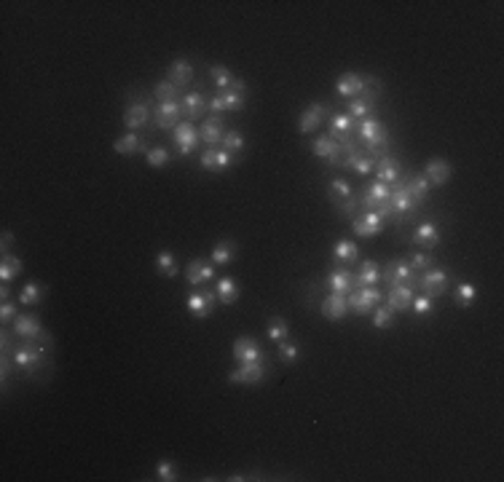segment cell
Segmentation results:
<instances>
[{
  "instance_id": "11",
  "label": "cell",
  "mask_w": 504,
  "mask_h": 482,
  "mask_svg": "<svg viewBox=\"0 0 504 482\" xmlns=\"http://www.w3.org/2000/svg\"><path fill=\"white\" fill-rule=\"evenodd\" d=\"M311 153L317 155V158H322L330 166H338L341 164V155H344V145L338 139H333L330 134H322V137H317L311 142Z\"/></svg>"
},
{
  "instance_id": "52",
  "label": "cell",
  "mask_w": 504,
  "mask_h": 482,
  "mask_svg": "<svg viewBox=\"0 0 504 482\" xmlns=\"http://www.w3.org/2000/svg\"><path fill=\"white\" fill-rule=\"evenodd\" d=\"M156 480L161 482H175L177 480V469L172 461H161L158 466H156Z\"/></svg>"
},
{
  "instance_id": "41",
  "label": "cell",
  "mask_w": 504,
  "mask_h": 482,
  "mask_svg": "<svg viewBox=\"0 0 504 482\" xmlns=\"http://www.w3.org/2000/svg\"><path fill=\"white\" fill-rule=\"evenodd\" d=\"M209 78H212V84H215V91H225V88L234 86V73L228 70L225 65H212L209 67Z\"/></svg>"
},
{
  "instance_id": "48",
  "label": "cell",
  "mask_w": 504,
  "mask_h": 482,
  "mask_svg": "<svg viewBox=\"0 0 504 482\" xmlns=\"http://www.w3.org/2000/svg\"><path fill=\"white\" fill-rule=\"evenodd\" d=\"M373 325L378 329H389L392 325H395V311L389 306H381L373 311Z\"/></svg>"
},
{
  "instance_id": "56",
  "label": "cell",
  "mask_w": 504,
  "mask_h": 482,
  "mask_svg": "<svg viewBox=\"0 0 504 482\" xmlns=\"http://www.w3.org/2000/svg\"><path fill=\"white\" fill-rule=\"evenodd\" d=\"M228 480H234V482H241V480H247V477H244V474H241V472H236V474H231V477H228Z\"/></svg>"
},
{
  "instance_id": "19",
  "label": "cell",
  "mask_w": 504,
  "mask_h": 482,
  "mask_svg": "<svg viewBox=\"0 0 504 482\" xmlns=\"http://www.w3.org/2000/svg\"><path fill=\"white\" fill-rule=\"evenodd\" d=\"M325 113H330V108L325 102H311L304 113H301V121H298V132L301 134H311L325 118Z\"/></svg>"
},
{
  "instance_id": "2",
  "label": "cell",
  "mask_w": 504,
  "mask_h": 482,
  "mask_svg": "<svg viewBox=\"0 0 504 482\" xmlns=\"http://www.w3.org/2000/svg\"><path fill=\"white\" fill-rule=\"evenodd\" d=\"M48 349L46 343H32V340H24L22 346H14L11 351V362L17 370H22L24 375H32L35 370H44L48 367Z\"/></svg>"
},
{
  "instance_id": "9",
  "label": "cell",
  "mask_w": 504,
  "mask_h": 482,
  "mask_svg": "<svg viewBox=\"0 0 504 482\" xmlns=\"http://www.w3.org/2000/svg\"><path fill=\"white\" fill-rule=\"evenodd\" d=\"M183 118V108H180V102H158L153 108V126L156 129H161V132H175L177 126L183 124L180 121Z\"/></svg>"
},
{
  "instance_id": "4",
  "label": "cell",
  "mask_w": 504,
  "mask_h": 482,
  "mask_svg": "<svg viewBox=\"0 0 504 482\" xmlns=\"http://www.w3.org/2000/svg\"><path fill=\"white\" fill-rule=\"evenodd\" d=\"M346 300H349V311L365 316V314H373L378 308V303L384 300V292L378 287H357L346 295Z\"/></svg>"
},
{
  "instance_id": "55",
  "label": "cell",
  "mask_w": 504,
  "mask_h": 482,
  "mask_svg": "<svg viewBox=\"0 0 504 482\" xmlns=\"http://www.w3.org/2000/svg\"><path fill=\"white\" fill-rule=\"evenodd\" d=\"M0 295H3V300H8V295H11V287L3 285V289H0Z\"/></svg>"
},
{
  "instance_id": "8",
  "label": "cell",
  "mask_w": 504,
  "mask_h": 482,
  "mask_svg": "<svg viewBox=\"0 0 504 482\" xmlns=\"http://www.w3.org/2000/svg\"><path fill=\"white\" fill-rule=\"evenodd\" d=\"M448 285H451L448 271H440V268H435V265L418 273V287H421V289H424V295H429V298H440V295H445Z\"/></svg>"
},
{
  "instance_id": "26",
  "label": "cell",
  "mask_w": 504,
  "mask_h": 482,
  "mask_svg": "<svg viewBox=\"0 0 504 482\" xmlns=\"http://www.w3.org/2000/svg\"><path fill=\"white\" fill-rule=\"evenodd\" d=\"M440 239H442V233H440V225H435V222H421L413 231V236H411V241L418 244V247H424V249L438 247Z\"/></svg>"
},
{
  "instance_id": "17",
  "label": "cell",
  "mask_w": 504,
  "mask_h": 482,
  "mask_svg": "<svg viewBox=\"0 0 504 482\" xmlns=\"http://www.w3.org/2000/svg\"><path fill=\"white\" fill-rule=\"evenodd\" d=\"M180 108H183V115L194 124V121H198L207 110H209V102H207V97L201 94V88H196V91H188L185 97H183V102H180Z\"/></svg>"
},
{
  "instance_id": "51",
  "label": "cell",
  "mask_w": 504,
  "mask_h": 482,
  "mask_svg": "<svg viewBox=\"0 0 504 482\" xmlns=\"http://www.w3.org/2000/svg\"><path fill=\"white\" fill-rule=\"evenodd\" d=\"M411 311H413V314H418V316H429V314L435 311V298H429V295L413 298V303H411Z\"/></svg>"
},
{
  "instance_id": "44",
  "label": "cell",
  "mask_w": 504,
  "mask_h": 482,
  "mask_svg": "<svg viewBox=\"0 0 504 482\" xmlns=\"http://www.w3.org/2000/svg\"><path fill=\"white\" fill-rule=\"evenodd\" d=\"M156 268H158V273H164L167 279H175L177 276V258L172 252H158L156 255Z\"/></svg>"
},
{
  "instance_id": "24",
  "label": "cell",
  "mask_w": 504,
  "mask_h": 482,
  "mask_svg": "<svg viewBox=\"0 0 504 482\" xmlns=\"http://www.w3.org/2000/svg\"><path fill=\"white\" fill-rule=\"evenodd\" d=\"M185 276H188V285H194V287L209 285V282L215 279V268L209 265V260H204V258H196V260H191V263H188V271H185Z\"/></svg>"
},
{
  "instance_id": "5",
  "label": "cell",
  "mask_w": 504,
  "mask_h": 482,
  "mask_svg": "<svg viewBox=\"0 0 504 482\" xmlns=\"http://www.w3.org/2000/svg\"><path fill=\"white\" fill-rule=\"evenodd\" d=\"M328 198L344 215H354V209L360 206V198L354 196V188L346 180H333L328 185Z\"/></svg>"
},
{
  "instance_id": "38",
  "label": "cell",
  "mask_w": 504,
  "mask_h": 482,
  "mask_svg": "<svg viewBox=\"0 0 504 482\" xmlns=\"http://www.w3.org/2000/svg\"><path fill=\"white\" fill-rule=\"evenodd\" d=\"M22 268L24 265L17 255H3V263H0V279H3V285L14 282V279L22 273Z\"/></svg>"
},
{
  "instance_id": "30",
  "label": "cell",
  "mask_w": 504,
  "mask_h": 482,
  "mask_svg": "<svg viewBox=\"0 0 504 482\" xmlns=\"http://www.w3.org/2000/svg\"><path fill=\"white\" fill-rule=\"evenodd\" d=\"M360 91H362V75H357V73H344L335 81V94L338 97L354 99V97H360Z\"/></svg>"
},
{
  "instance_id": "12",
  "label": "cell",
  "mask_w": 504,
  "mask_h": 482,
  "mask_svg": "<svg viewBox=\"0 0 504 482\" xmlns=\"http://www.w3.org/2000/svg\"><path fill=\"white\" fill-rule=\"evenodd\" d=\"M351 231H354L360 239H373V236H378V233L384 231V218H381L378 212H373V209H365V212H360V215L354 218Z\"/></svg>"
},
{
  "instance_id": "23",
  "label": "cell",
  "mask_w": 504,
  "mask_h": 482,
  "mask_svg": "<svg viewBox=\"0 0 504 482\" xmlns=\"http://www.w3.org/2000/svg\"><path fill=\"white\" fill-rule=\"evenodd\" d=\"M198 134H201V139L207 142V148H218L220 142H223V134H225V124H223V115H209L204 124H201V129H198Z\"/></svg>"
},
{
  "instance_id": "31",
  "label": "cell",
  "mask_w": 504,
  "mask_h": 482,
  "mask_svg": "<svg viewBox=\"0 0 504 482\" xmlns=\"http://www.w3.org/2000/svg\"><path fill=\"white\" fill-rule=\"evenodd\" d=\"M113 151H115L118 155H134V153L148 151V145L140 139V134L137 132H129V134H124V137H118V139L113 142Z\"/></svg>"
},
{
  "instance_id": "39",
  "label": "cell",
  "mask_w": 504,
  "mask_h": 482,
  "mask_svg": "<svg viewBox=\"0 0 504 482\" xmlns=\"http://www.w3.org/2000/svg\"><path fill=\"white\" fill-rule=\"evenodd\" d=\"M44 295H46V287L41 282H30L19 292V306H38L44 300Z\"/></svg>"
},
{
  "instance_id": "50",
  "label": "cell",
  "mask_w": 504,
  "mask_h": 482,
  "mask_svg": "<svg viewBox=\"0 0 504 482\" xmlns=\"http://www.w3.org/2000/svg\"><path fill=\"white\" fill-rule=\"evenodd\" d=\"M145 158H148L151 166L158 169V166H167V164L172 161V153H169L167 148H148V151H145Z\"/></svg>"
},
{
  "instance_id": "42",
  "label": "cell",
  "mask_w": 504,
  "mask_h": 482,
  "mask_svg": "<svg viewBox=\"0 0 504 482\" xmlns=\"http://www.w3.org/2000/svg\"><path fill=\"white\" fill-rule=\"evenodd\" d=\"M183 94V88H177L169 78L167 81H158L153 88V99L156 102H177V97Z\"/></svg>"
},
{
  "instance_id": "53",
  "label": "cell",
  "mask_w": 504,
  "mask_h": 482,
  "mask_svg": "<svg viewBox=\"0 0 504 482\" xmlns=\"http://www.w3.org/2000/svg\"><path fill=\"white\" fill-rule=\"evenodd\" d=\"M14 319H17V303L3 300V308H0V322H3V325H11Z\"/></svg>"
},
{
  "instance_id": "36",
  "label": "cell",
  "mask_w": 504,
  "mask_h": 482,
  "mask_svg": "<svg viewBox=\"0 0 504 482\" xmlns=\"http://www.w3.org/2000/svg\"><path fill=\"white\" fill-rule=\"evenodd\" d=\"M405 188H408V193L416 198L418 204H424L427 198H429V182H427V177L424 175H408L405 177Z\"/></svg>"
},
{
  "instance_id": "45",
  "label": "cell",
  "mask_w": 504,
  "mask_h": 482,
  "mask_svg": "<svg viewBox=\"0 0 504 482\" xmlns=\"http://www.w3.org/2000/svg\"><path fill=\"white\" fill-rule=\"evenodd\" d=\"M223 151L225 153H231V155H236L239 158V153L244 151V137H241V132L239 129H231V132H225L223 134Z\"/></svg>"
},
{
  "instance_id": "32",
  "label": "cell",
  "mask_w": 504,
  "mask_h": 482,
  "mask_svg": "<svg viewBox=\"0 0 504 482\" xmlns=\"http://www.w3.org/2000/svg\"><path fill=\"white\" fill-rule=\"evenodd\" d=\"M354 285L357 287H375L381 285V268L375 260H365L360 265V271L354 273Z\"/></svg>"
},
{
  "instance_id": "43",
  "label": "cell",
  "mask_w": 504,
  "mask_h": 482,
  "mask_svg": "<svg viewBox=\"0 0 504 482\" xmlns=\"http://www.w3.org/2000/svg\"><path fill=\"white\" fill-rule=\"evenodd\" d=\"M265 332H268V338H271L274 343H279V340H287V338H290V325H287V319H282V316H271Z\"/></svg>"
},
{
  "instance_id": "20",
  "label": "cell",
  "mask_w": 504,
  "mask_h": 482,
  "mask_svg": "<svg viewBox=\"0 0 504 482\" xmlns=\"http://www.w3.org/2000/svg\"><path fill=\"white\" fill-rule=\"evenodd\" d=\"M325 287H328L330 292H335V295H349L351 289H357V285H354V273H351L349 268H335V271H330L328 279H325Z\"/></svg>"
},
{
  "instance_id": "46",
  "label": "cell",
  "mask_w": 504,
  "mask_h": 482,
  "mask_svg": "<svg viewBox=\"0 0 504 482\" xmlns=\"http://www.w3.org/2000/svg\"><path fill=\"white\" fill-rule=\"evenodd\" d=\"M373 110H375V105H371V102H365L362 97H354V99H349V105H346V113H349L351 118L357 121H362V118H368V115H373Z\"/></svg>"
},
{
  "instance_id": "7",
  "label": "cell",
  "mask_w": 504,
  "mask_h": 482,
  "mask_svg": "<svg viewBox=\"0 0 504 482\" xmlns=\"http://www.w3.org/2000/svg\"><path fill=\"white\" fill-rule=\"evenodd\" d=\"M153 118V110L148 105V99H140V97H132V102L124 110V126L129 132H140L142 126H148V121Z\"/></svg>"
},
{
  "instance_id": "21",
  "label": "cell",
  "mask_w": 504,
  "mask_h": 482,
  "mask_svg": "<svg viewBox=\"0 0 504 482\" xmlns=\"http://www.w3.org/2000/svg\"><path fill=\"white\" fill-rule=\"evenodd\" d=\"M354 129H357V124H354V118H351L349 113H335L330 118V137L338 139L341 145L349 142L351 137H354Z\"/></svg>"
},
{
  "instance_id": "15",
  "label": "cell",
  "mask_w": 504,
  "mask_h": 482,
  "mask_svg": "<svg viewBox=\"0 0 504 482\" xmlns=\"http://www.w3.org/2000/svg\"><path fill=\"white\" fill-rule=\"evenodd\" d=\"M234 359H236L239 365H250V362H261L265 356H263L261 343H258L255 338L241 335V338H236V343H234Z\"/></svg>"
},
{
  "instance_id": "47",
  "label": "cell",
  "mask_w": 504,
  "mask_h": 482,
  "mask_svg": "<svg viewBox=\"0 0 504 482\" xmlns=\"http://www.w3.org/2000/svg\"><path fill=\"white\" fill-rule=\"evenodd\" d=\"M277 354H279V359H282L285 365H292V362H298V359H301V346H298V343H292V340H279Z\"/></svg>"
},
{
  "instance_id": "28",
  "label": "cell",
  "mask_w": 504,
  "mask_h": 482,
  "mask_svg": "<svg viewBox=\"0 0 504 482\" xmlns=\"http://www.w3.org/2000/svg\"><path fill=\"white\" fill-rule=\"evenodd\" d=\"M167 75H169V81L175 84L177 88H188V84L194 81V65L188 62V59H175L172 65H169V70H167Z\"/></svg>"
},
{
  "instance_id": "6",
  "label": "cell",
  "mask_w": 504,
  "mask_h": 482,
  "mask_svg": "<svg viewBox=\"0 0 504 482\" xmlns=\"http://www.w3.org/2000/svg\"><path fill=\"white\" fill-rule=\"evenodd\" d=\"M381 282L386 285H405V287H418V273L408 265V260H392L384 265L381 271Z\"/></svg>"
},
{
  "instance_id": "34",
  "label": "cell",
  "mask_w": 504,
  "mask_h": 482,
  "mask_svg": "<svg viewBox=\"0 0 504 482\" xmlns=\"http://www.w3.org/2000/svg\"><path fill=\"white\" fill-rule=\"evenodd\" d=\"M215 295H218V300L223 306H234L236 300H239V282L236 279H220L218 285H215Z\"/></svg>"
},
{
  "instance_id": "37",
  "label": "cell",
  "mask_w": 504,
  "mask_h": 482,
  "mask_svg": "<svg viewBox=\"0 0 504 482\" xmlns=\"http://www.w3.org/2000/svg\"><path fill=\"white\" fill-rule=\"evenodd\" d=\"M454 300H456L459 308H472L475 300H478V287L472 282H459L456 289H454Z\"/></svg>"
},
{
  "instance_id": "35",
  "label": "cell",
  "mask_w": 504,
  "mask_h": 482,
  "mask_svg": "<svg viewBox=\"0 0 504 482\" xmlns=\"http://www.w3.org/2000/svg\"><path fill=\"white\" fill-rule=\"evenodd\" d=\"M234 258H236V241H234V239H223V241H218V244H215L209 263L228 265L231 260H234Z\"/></svg>"
},
{
  "instance_id": "27",
  "label": "cell",
  "mask_w": 504,
  "mask_h": 482,
  "mask_svg": "<svg viewBox=\"0 0 504 482\" xmlns=\"http://www.w3.org/2000/svg\"><path fill=\"white\" fill-rule=\"evenodd\" d=\"M400 175H402V169H400V161H397L395 155H381L375 161V177H378V182L392 185L395 180H400Z\"/></svg>"
},
{
  "instance_id": "16",
  "label": "cell",
  "mask_w": 504,
  "mask_h": 482,
  "mask_svg": "<svg viewBox=\"0 0 504 482\" xmlns=\"http://www.w3.org/2000/svg\"><path fill=\"white\" fill-rule=\"evenodd\" d=\"M215 300H218L215 292L201 289V292H191V295L185 298V306H188V311H191L196 319H207V316L215 311Z\"/></svg>"
},
{
  "instance_id": "3",
  "label": "cell",
  "mask_w": 504,
  "mask_h": 482,
  "mask_svg": "<svg viewBox=\"0 0 504 482\" xmlns=\"http://www.w3.org/2000/svg\"><path fill=\"white\" fill-rule=\"evenodd\" d=\"M247 105V84L236 78L234 86L225 88V91H218L212 99H209V110L215 115H223V113H239Z\"/></svg>"
},
{
  "instance_id": "10",
  "label": "cell",
  "mask_w": 504,
  "mask_h": 482,
  "mask_svg": "<svg viewBox=\"0 0 504 482\" xmlns=\"http://www.w3.org/2000/svg\"><path fill=\"white\" fill-rule=\"evenodd\" d=\"M265 375H268V365H265V359H261V362L239 365L234 373L228 375V380L231 383H239V386H258Z\"/></svg>"
},
{
  "instance_id": "13",
  "label": "cell",
  "mask_w": 504,
  "mask_h": 482,
  "mask_svg": "<svg viewBox=\"0 0 504 482\" xmlns=\"http://www.w3.org/2000/svg\"><path fill=\"white\" fill-rule=\"evenodd\" d=\"M11 332L22 340H38L44 335V325L35 314H17V319L11 322Z\"/></svg>"
},
{
  "instance_id": "1",
  "label": "cell",
  "mask_w": 504,
  "mask_h": 482,
  "mask_svg": "<svg viewBox=\"0 0 504 482\" xmlns=\"http://www.w3.org/2000/svg\"><path fill=\"white\" fill-rule=\"evenodd\" d=\"M354 137H357V142L362 145V151H368L373 153L375 158H381V155H389V129H386V124H381L378 118H362L360 124H357V129H354Z\"/></svg>"
},
{
  "instance_id": "14",
  "label": "cell",
  "mask_w": 504,
  "mask_h": 482,
  "mask_svg": "<svg viewBox=\"0 0 504 482\" xmlns=\"http://www.w3.org/2000/svg\"><path fill=\"white\" fill-rule=\"evenodd\" d=\"M172 139H175L177 145V153L180 155H191L194 151L198 148V139H201V134H198V129L191 124V121H183L180 126L175 129V134H172Z\"/></svg>"
},
{
  "instance_id": "33",
  "label": "cell",
  "mask_w": 504,
  "mask_h": 482,
  "mask_svg": "<svg viewBox=\"0 0 504 482\" xmlns=\"http://www.w3.org/2000/svg\"><path fill=\"white\" fill-rule=\"evenodd\" d=\"M333 258L344 265L357 263V258H360V247L349 239H338L335 241V247H333Z\"/></svg>"
},
{
  "instance_id": "18",
  "label": "cell",
  "mask_w": 504,
  "mask_h": 482,
  "mask_svg": "<svg viewBox=\"0 0 504 482\" xmlns=\"http://www.w3.org/2000/svg\"><path fill=\"white\" fill-rule=\"evenodd\" d=\"M236 161V155L225 153L223 148H207L201 158H198V164L207 169V172H225L228 169V164H234Z\"/></svg>"
},
{
  "instance_id": "25",
  "label": "cell",
  "mask_w": 504,
  "mask_h": 482,
  "mask_svg": "<svg viewBox=\"0 0 504 482\" xmlns=\"http://www.w3.org/2000/svg\"><path fill=\"white\" fill-rule=\"evenodd\" d=\"M451 175H454V169H451V164H448L445 158H432V161L427 164V169H424L427 182L435 185V188H442V185L451 180Z\"/></svg>"
},
{
  "instance_id": "40",
  "label": "cell",
  "mask_w": 504,
  "mask_h": 482,
  "mask_svg": "<svg viewBox=\"0 0 504 482\" xmlns=\"http://www.w3.org/2000/svg\"><path fill=\"white\" fill-rule=\"evenodd\" d=\"M381 94H384V84H381L375 75H365V78H362V91H360V97H362L365 102L375 105V102L381 99Z\"/></svg>"
},
{
  "instance_id": "54",
  "label": "cell",
  "mask_w": 504,
  "mask_h": 482,
  "mask_svg": "<svg viewBox=\"0 0 504 482\" xmlns=\"http://www.w3.org/2000/svg\"><path fill=\"white\" fill-rule=\"evenodd\" d=\"M11 241H14V236H11L8 231H6V233H3V255H6V249L11 247Z\"/></svg>"
},
{
  "instance_id": "29",
  "label": "cell",
  "mask_w": 504,
  "mask_h": 482,
  "mask_svg": "<svg viewBox=\"0 0 504 482\" xmlns=\"http://www.w3.org/2000/svg\"><path fill=\"white\" fill-rule=\"evenodd\" d=\"M386 303L392 311H411V303H413V287L405 285H395L386 295Z\"/></svg>"
},
{
  "instance_id": "22",
  "label": "cell",
  "mask_w": 504,
  "mask_h": 482,
  "mask_svg": "<svg viewBox=\"0 0 504 482\" xmlns=\"http://www.w3.org/2000/svg\"><path fill=\"white\" fill-rule=\"evenodd\" d=\"M319 311H322V316H325V319L338 322V319H344V316L349 314V300H346V295H335V292H330L328 298L319 303Z\"/></svg>"
},
{
  "instance_id": "49",
  "label": "cell",
  "mask_w": 504,
  "mask_h": 482,
  "mask_svg": "<svg viewBox=\"0 0 504 482\" xmlns=\"http://www.w3.org/2000/svg\"><path fill=\"white\" fill-rule=\"evenodd\" d=\"M405 260H408V265H411L416 273H421V271H427V268L435 265V258H432L429 252H413V255H408Z\"/></svg>"
}]
</instances>
